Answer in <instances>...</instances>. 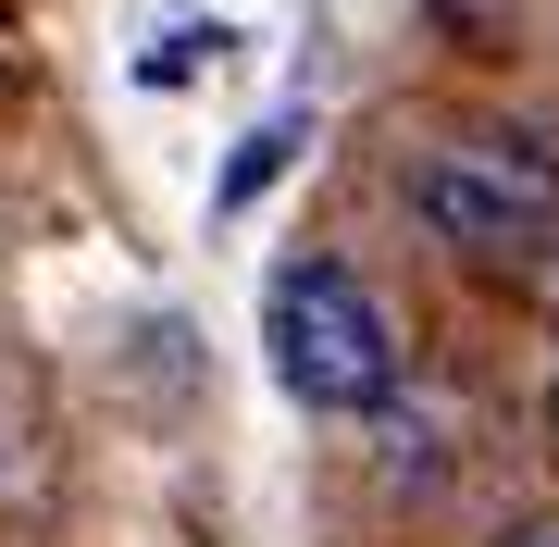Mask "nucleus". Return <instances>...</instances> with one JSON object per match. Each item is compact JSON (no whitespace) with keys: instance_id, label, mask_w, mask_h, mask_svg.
Here are the masks:
<instances>
[{"instance_id":"f257e3e1","label":"nucleus","mask_w":559,"mask_h":547,"mask_svg":"<svg viewBox=\"0 0 559 547\" xmlns=\"http://www.w3.org/2000/svg\"><path fill=\"white\" fill-rule=\"evenodd\" d=\"M399 187L411 224L460 262H522L559 237V138H535V124H448Z\"/></svg>"},{"instance_id":"f03ea898","label":"nucleus","mask_w":559,"mask_h":547,"mask_svg":"<svg viewBox=\"0 0 559 547\" xmlns=\"http://www.w3.org/2000/svg\"><path fill=\"white\" fill-rule=\"evenodd\" d=\"M261 348H274V385L299 411H336V424H348V411L399 399V324H385V299L336 262V249H299V262L274 274Z\"/></svg>"},{"instance_id":"7ed1b4c3","label":"nucleus","mask_w":559,"mask_h":547,"mask_svg":"<svg viewBox=\"0 0 559 547\" xmlns=\"http://www.w3.org/2000/svg\"><path fill=\"white\" fill-rule=\"evenodd\" d=\"M286 163H299V112H274V124H261L237 163H224V187H212V200H224V212H249V200H261V187H274Z\"/></svg>"},{"instance_id":"20e7f679","label":"nucleus","mask_w":559,"mask_h":547,"mask_svg":"<svg viewBox=\"0 0 559 547\" xmlns=\"http://www.w3.org/2000/svg\"><path fill=\"white\" fill-rule=\"evenodd\" d=\"M498 547H559V510H535V523H510Z\"/></svg>"},{"instance_id":"39448f33","label":"nucleus","mask_w":559,"mask_h":547,"mask_svg":"<svg viewBox=\"0 0 559 547\" xmlns=\"http://www.w3.org/2000/svg\"><path fill=\"white\" fill-rule=\"evenodd\" d=\"M547 436H559V385H547Z\"/></svg>"}]
</instances>
